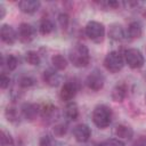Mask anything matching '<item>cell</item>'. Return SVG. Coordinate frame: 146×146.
<instances>
[{"instance_id":"31","label":"cell","mask_w":146,"mask_h":146,"mask_svg":"<svg viewBox=\"0 0 146 146\" xmlns=\"http://www.w3.org/2000/svg\"><path fill=\"white\" fill-rule=\"evenodd\" d=\"M9 83H10V79L9 76L6 74V73H2L1 76H0V87L2 89H6L9 87Z\"/></svg>"},{"instance_id":"33","label":"cell","mask_w":146,"mask_h":146,"mask_svg":"<svg viewBox=\"0 0 146 146\" xmlns=\"http://www.w3.org/2000/svg\"><path fill=\"white\" fill-rule=\"evenodd\" d=\"M133 146H146V140H144V139H140V140H138Z\"/></svg>"},{"instance_id":"34","label":"cell","mask_w":146,"mask_h":146,"mask_svg":"<svg viewBox=\"0 0 146 146\" xmlns=\"http://www.w3.org/2000/svg\"><path fill=\"white\" fill-rule=\"evenodd\" d=\"M0 10H1V14H0V18H3V17H5V14H6V9H5L3 5H0Z\"/></svg>"},{"instance_id":"26","label":"cell","mask_w":146,"mask_h":146,"mask_svg":"<svg viewBox=\"0 0 146 146\" xmlns=\"http://www.w3.org/2000/svg\"><path fill=\"white\" fill-rule=\"evenodd\" d=\"M39 146H55V140L50 135H44L40 138Z\"/></svg>"},{"instance_id":"16","label":"cell","mask_w":146,"mask_h":146,"mask_svg":"<svg viewBox=\"0 0 146 146\" xmlns=\"http://www.w3.org/2000/svg\"><path fill=\"white\" fill-rule=\"evenodd\" d=\"M143 34V26L139 22H131L127 30V35L130 39H139Z\"/></svg>"},{"instance_id":"28","label":"cell","mask_w":146,"mask_h":146,"mask_svg":"<svg viewBox=\"0 0 146 146\" xmlns=\"http://www.w3.org/2000/svg\"><path fill=\"white\" fill-rule=\"evenodd\" d=\"M52 131H54V135H55L56 137H62V136H64V135L66 133V131H67V128H66V125H65V124L60 123V124H57V125H55Z\"/></svg>"},{"instance_id":"4","label":"cell","mask_w":146,"mask_h":146,"mask_svg":"<svg viewBox=\"0 0 146 146\" xmlns=\"http://www.w3.org/2000/svg\"><path fill=\"white\" fill-rule=\"evenodd\" d=\"M86 35L94 42H102L105 35V26L96 21H90L84 29Z\"/></svg>"},{"instance_id":"11","label":"cell","mask_w":146,"mask_h":146,"mask_svg":"<svg viewBox=\"0 0 146 146\" xmlns=\"http://www.w3.org/2000/svg\"><path fill=\"white\" fill-rule=\"evenodd\" d=\"M39 113H40V108H39V106L36 104L25 103V104L22 105V114L29 121L34 120L38 116Z\"/></svg>"},{"instance_id":"21","label":"cell","mask_w":146,"mask_h":146,"mask_svg":"<svg viewBox=\"0 0 146 146\" xmlns=\"http://www.w3.org/2000/svg\"><path fill=\"white\" fill-rule=\"evenodd\" d=\"M39 31L42 35H47L54 31V24L50 19H43L39 25Z\"/></svg>"},{"instance_id":"9","label":"cell","mask_w":146,"mask_h":146,"mask_svg":"<svg viewBox=\"0 0 146 146\" xmlns=\"http://www.w3.org/2000/svg\"><path fill=\"white\" fill-rule=\"evenodd\" d=\"M0 36H1V40L7 43V44H13L16 42L17 40V33L16 31L8 24H3L0 29Z\"/></svg>"},{"instance_id":"12","label":"cell","mask_w":146,"mask_h":146,"mask_svg":"<svg viewBox=\"0 0 146 146\" xmlns=\"http://www.w3.org/2000/svg\"><path fill=\"white\" fill-rule=\"evenodd\" d=\"M41 3L38 0H22L18 2V7L22 13L25 14H33L39 10Z\"/></svg>"},{"instance_id":"24","label":"cell","mask_w":146,"mask_h":146,"mask_svg":"<svg viewBox=\"0 0 146 146\" xmlns=\"http://www.w3.org/2000/svg\"><path fill=\"white\" fill-rule=\"evenodd\" d=\"M5 115H6V117H7V120L8 121H10V122H16L17 120H18V113H17V110L15 108V107H13V106H8L7 108H6V111H5Z\"/></svg>"},{"instance_id":"2","label":"cell","mask_w":146,"mask_h":146,"mask_svg":"<svg viewBox=\"0 0 146 146\" xmlns=\"http://www.w3.org/2000/svg\"><path fill=\"white\" fill-rule=\"evenodd\" d=\"M92 121L96 127L105 129L111 124L112 121V111L106 105H98L92 112Z\"/></svg>"},{"instance_id":"35","label":"cell","mask_w":146,"mask_h":146,"mask_svg":"<svg viewBox=\"0 0 146 146\" xmlns=\"http://www.w3.org/2000/svg\"><path fill=\"white\" fill-rule=\"evenodd\" d=\"M145 100H146V97H145Z\"/></svg>"},{"instance_id":"30","label":"cell","mask_w":146,"mask_h":146,"mask_svg":"<svg viewBox=\"0 0 146 146\" xmlns=\"http://www.w3.org/2000/svg\"><path fill=\"white\" fill-rule=\"evenodd\" d=\"M58 22H59V24H60V26L63 27V29H66L67 27V25H68V22H70V18H68V15L67 14H59V16H58Z\"/></svg>"},{"instance_id":"27","label":"cell","mask_w":146,"mask_h":146,"mask_svg":"<svg viewBox=\"0 0 146 146\" xmlns=\"http://www.w3.org/2000/svg\"><path fill=\"white\" fill-rule=\"evenodd\" d=\"M18 84L19 87L22 88H30L34 84V80L30 76H22L19 80H18Z\"/></svg>"},{"instance_id":"20","label":"cell","mask_w":146,"mask_h":146,"mask_svg":"<svg viewBox=\"0 0 146 146\" xmlns=\"http://www.w3.org/2000/svg\"><path fill=\"white\" fill-rule=\"evenodd\" d=\"M56 111H57V108L52 104H50V103H47V104H44V105H42L40 107V114H41V116L43 119L52 117L54 114L56 113Z\"/></svg>"},{"instance_id":"25","label":"cell","mask_w":146,"mask_h":146,"mask_svg":"<svg viewBox=\"0 0 146 146\" xmlns=\"http://www.w3.org/2000/svg\"><path fill=\"white\" fill-rule=\"evenodd\" d=\"M6 65H7V68L9 71H14L18 65V60L14 55H9L6 58Z\"/></svg>"},{"instance_id":"18","label":"cell","mask_w":146,"mask_h":146,"mask_svg":"<svg viewBox=\"0 0 146 146\" xmlns=\"http://www.w3.org/2000/svg\"><path fill=\"white\" fill-rule=\"evenodd\" d=\"M115 136L121 138V139H131V137L133 136V130L124 124H120L115 128Z\"/></svg>"},{"instance_id":"14","label":"cell","mask_w":146,"mask_h":146,"mask_svg":"<svg viewBox=\"0 0 146 146\" xmlns=\"http://www.w3.org/2000/svg\"><path fill=\"white\" fill-rule=\"evenodd\" d=\"M127 94H128V89H127V86L124 83H120V84H116L113 90H112V99L114 102H117V103H121L124 100V98L127 97Z\"/></svg>"},{"instance_id":"5","label":"cell","mask_w":146,"mask_h":146,"mask_svg":"<svg viewBox=\"0 0 146 146\" xmlns=\"http://www.w3.org/2000/svg\"><path fill=\"white\" fill-rule=\"evenodd\" d=\"M124 62L128 64L129 67L131 68H140L143 65H144V56L143 54L140 52V50L136 49V48H130V49H127L124 51Z\"/></svg>"},{"instance_id":"6","label":"cell","mask_w":146,"mask_h":146,"mask_svg":"<svg viewBox=\"0 0 146 146\" xmlns=\"http://www.w3.org/2000/svg\"><path fill=\"white\" fill-rule=\"evenodd\" d=\"M104 82H105V78L102 74L100 71L95 70L92 71L86 79V84L89 89L94 90V91H98L104 87Z\"/></svg>"},{"instance_id":"7","label":"cell","mask_w":146,"mask_h":146,"mask_svg":"<svg viewBox=\"0 0 146 146\" xmlns=\"http://www.w3.org/2000/svg\"><path fill=\"white\" fill-rule=\"evenodd\" d=\"M78 90H79V83L76 81H73V80L67 81L63 84L59 92V97L63 102H70L75 97Z\"/></svg>"},{"instance_id":"29","label":"cell","mask_w":146,"mask_h":146,"mask_svg":"<svg viewBox=\"0 0 146 146\" xmlns=\"http://www.w3.org/2000/svg\"><path fill=\"white\" fill-rule=\"evenodd\" d=\"M99 146H124V143L121 141L120 139L111 138V139H107V140L103 141L102 144H99Z\"/></svg>"},{"instance_id":"17","label":"cell","mask_w":146,"mask_h":146,"mask_svg":"<svg viewBox=\"0 0 146 146\" xmlns=\"http://www.w3.org/2000/svg\"><path fill=\"white\" fill-rule=\"evenodd\" d=\"M64 116L67 119V121H74L79 117V108L78 105L73 102H70L65 108H64Z\"/></svg>"},{"instance_id":"3","label":"cell","mask_w":146,"mask_h":146,"mask_svg":"<svg viewBox=\"0 0 146 146\" xmlns=\"http://www.w3.org/2000/svg\"><path fill=\"white\" fill-rule=\"evenodd\" d=\"M124 65V57L119 51H111L104 59L105 68L111 73H117Z\"/></svg>"},{"instance_id":"23","label":"cell","mask_w":146,"mask_h":146,"mask_svg":"<svg viewBox=\"0 0 146 146\" xmlns=\"http://www.w3.org/2000/svg\"><path fill=\"white\" fill-rule=\"evenodd\" d=\"M0 144H1V146H13L14 145V139L10 136L9 132H7L5 130H1V133H0Z\"/></svg>"},{"instance_id":"15","label":"cell","mask_w":146,"mask_h":146,"mask_svg":"<svg viewBox=\"0 0 146 146\" xmlns=\"http://www.w3.org/2000/svg\"><path fill=\"white\" fill-rule=\"evenodd\" d=\"M108 35L115 41H122L125 38V31L120 24H112L108 31Z\"/></svg>"},{"instance_id":"13","label":"cell","mask_w":146,"mask_h":146,"mask_svg":"<svg viewBox=\"0 0 146 146\" xmlns=\"http://www.w3.org/2000/svg\"><path fill=\"white\" fill-rule=\"evenodd\" d=\"M42 78H43V81H44L48 86H50V87H57V86L59 84V82H60V76H59V74H58L56 71L51 70V68L44 71Z\"/></svg>"},{"instance_id":"10","label":"cell","mask_w":146,"mask_h":146,"mask_svg":"<svg viewBox=\"0 0 146 146\" xmlns=\"http://www.w3.org/2000/svg\"><path fill=\"white\" fill-rule=\"evenodd\" d=\"M73 136L79 143H86L91 136V130L87 124H78L73 129Z\"/></svg>"},{"instance_id":"32","label":"cell","mask_w":146,"mask_h":146,"mask_svg":"<svg viewBox=\"0 0 146 146\" xmlns=\"http://www.w3.org/2000/svg\"><path fill=\"white\" fill-rule=\"evenodd\" d=\"M106 5L110 8H116V7H119V2H116V1H108V2H106Z\"/></svg>"},{"instance_id":"8","label":"cell","mask_w":146,"mask_h":146,"mask_svg":"<svg viewBox=\"0 0 146 146\" xmlns=\"http://www.w3.org/2000/svg\"><path fill=\"white\" fill-rule=\"evenodd\" d=\"M17 36L18 39L24 42V43H27L30 41H32L35 36V29L31 25V24H27V23H22L19 26H18V31H17Z\"/></svg>"},{"instance_id":"19","label":"cell","mask_w":146,"mask_h":146,"mask_svg":"<svg viewBox=\"0 0 146 146\" xmlns=\"http://www.w3.org/2000/svg\"><path fill=\"white\" fill-rule=\"evenodd\" d=\"M51 63H52V66L56 70H58V71H63V70H65L67 67V60H66V58L63 55H59V54L52 56Z\"/></svg>"},{"instance_id":"22","label":"cell","mask_w":146,"mask_h":146,"mask_svg":"<svg viewBox=\"0 0 146 146\" xmlns=\"http://www.w3.org/2000/svg\"><path fill=\"white\" fill-rule=\"evenodd\" d=\"M25 59H26V62H27L30 65H33V66L39 65V64H40V60H41L39 54H38L36 51H33V50H30V51L26 52Z\"/></svg>"},{"instance_id":"1","label":"cell","mask_w":146,"mask_h":146,"mask_svg":"<svg viewBox=\"0 0 146 146\" xmlns=\"http://www.w3.org/2000/svg\"><path fill=\"white\" fill-rule=\"evenodd\" d=\"M70 60L75 67H86L90 62V55L87 46L76 43L70 51Z\"/></svg>"}]
</instances>
